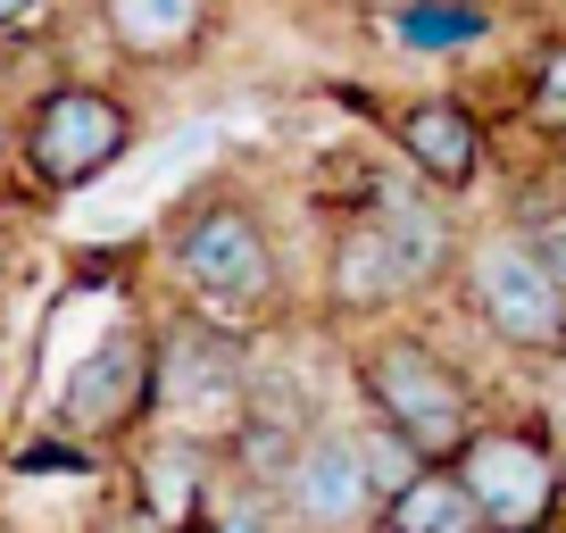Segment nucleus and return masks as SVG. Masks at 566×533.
Masks as SVG:
<instances>
[{
    "label": "nucleus",
    "mask_w": 566,
    "mask_h": 533,
    "mask_svg": "<svg viewBox=\"0 0 566 533\" xmlns=\"http://www.w3.org/2000/svg\"><path fill=\"white\" fill-rule=\"evenodd\" d=\"M159 284L176 292V309L217 317L233 334L275 325L292 301V259H283L266 200L242 184H209V192L176 200L159 226Z\"/></svg>",
    "instance_id": "obj_1"
},
{
    "label": "nucleus",
    "mask_w": 566,
    "mask_h": 533,
    "mask_svg": "<svg viewBox=\"0 0 566 533\" xmlns=\"http://www.w3.org/2000/svg\"><path fill=\"white\" fill-rule=\"evenodd\" d=\"M350 391L358 417L391 426L408 450L424 459H450V450L475 433V417L492 409L483 400V375L467 367L450 342H433V325L408 309V317H384L350 342Z\"/></svg>",
    "instance_id": "obj_2"
},
{
    "label": "nucleus",
    "mask_w": 566,
    "mask_h": 533,
    "mask_svg": "<svg viewBox=\"0 0 566 533\" xmlns=\"http://www.w3.org/2000/svg\"><path fill=\"white\" fill-rule=\"evenodd\" d=\"M142 143V101L117 75H51L34 84V101L9 125V150H18V176L42 200H75L101 176H117Z\"/></svg>",
    "instance_id": "obj_3"
},
{
    "label": "nucleus",
    "mask_w": 566,
    "mask_h": 533,
    "mask_svg": "<svg viewBox=\"0 0 566 533\" xmlns=\"http://www.w3.org/2000/svg\"><path fill=\"white\" fill-rule=\"evenodd\" d=\"M450 301L467 309L483 351H500L509 367H566V284L516 233V217H492V226L467 233Z\"/></svg>",
    "instance_id": "obj_4"
},
{
    "label": "nucleus",
    "mask_w": 566,
    "mask_h": 533,
    "mask_svg": "<svg viewBox=\"0 0 566 533\" xmlns=\"http://www.w3.org/2000/svg\"><path fill=\"white\" fill-rule=\"evenodd\" d=\"M450 467H459L483 533H549L566 516V450H558V426L542 409L533 417L483 409L475 433L450 450Z\"/></svg>",
    "instance_id": "obj_5"
},
{
    "label": "nucleus",
    "mask_w": 566,
    "mask_h": 533,
    "mask_svg": "<svg viewBox=\"0 0 566 533\" xmlns=\"http://www.w3.org/2000/svg\"><path fill=\"white\" fill-rule=\"evenodd\" d=\"M51 426L84 433L101 450H125L159 426V317H117L84 342L67 375L51 384Z\"/></svg>",
    "instance_id": "obj_6"
},
{
    "label": "nucleus",
    "mask_w": 566,
    "mask_h": 533,
    "mask_svg": "<svg viewBox=\"0 0 566 533\" xmlns=\"http://www.w3.org/2000/svg\"><path fill=\"white\" fill-rule=\"evenodd\" d=\"M250 391H259V367H250V334L217 317H159V426H184L200 442H226L250 417Z\"/></svg>",
    "instance_id": "obj_7"
},
{
    "label": "nucleus",
    "mask_w": 566,
    "mask_h": 533,
    "mask_svg": "<svg viewBox=\"0 0 566 533\" xmlns=\"http://www.w3.org/2000/svg\"><path fill=\"white\" fill-rule=\"evenodd\" d=\"M375 509H384V483L367 467V442L358 426H334V417H308L292 433L275 467V516L283 533H375Z\"/></svg>",
    "instance_id": "obj_8"
},
{
    "label": "nucleus",
    "mask_w": 566,
    "mask_h": 533,
    "mask_svg": "<svg viewBox=\"0 0 566 533\" xmlns=\"http://www.w3.org/2000/svg\"><path fill=\"white\" fill-rule=\"evenodd\" d=\"M375 125H384V150L408 167L417 184H433V192H475L483 176H492V117H483L467 92L433 84V92H400V101L375 108Z\"/></svg>",
    "instance_id": "obj_9"
},
{
    "label": "nucleus",
    "mask_w": 566,
    "mask_h": 533,
    "mask_svg": "<svg viewBox=\"0 0 566 533\" xmlns=\"http://www.w3.org/2000/svg\"><path fill=\"white\" fill-rule=\"evenodd\" d=\"M117 459H125V500H134L142 533H200L209 525V500L226 483V442H200L184 426H150Z\"/></svg>",
    "instance_id": "obj_10"
},
{
    "label": "nucleus",
    "mask_w": 566,
    "mask_h": 533,
    "mask_svg": "<svg viewBox=\"0 0 566 533\" xmlns=\"http://www.w3.org/2000/svg\"><path fill=\"white\" fill-rule=\"evenodd\" d=\"M317 309L334 325H358V334L417 309V292L400 275V250L375 226V209H334V226L317 242Z\"/></svg>",
    "instance_id": "obj_11"
},
{
    "label": "nucleus",
    "mask_w": 566,
    "mask_h": 533,
    "mask_svg": "<svg viewBox=\"0 0 566 533\" xmlns=\"http://www.w3.org/2000/svg\"><path fill=\"white\" fill-rule=\"evenodd\" d=\"M358 209H375V226L391 233V250H400V275H408V292H417V309L442 301V292L459 284L467 226H459V200H450V192H433V184H417V176L400 167V176H367Z\"/></svg>",
    "instance_id": "obj_12"
},
{
    "label": "nucleus",
    "mask_w": 566,
    "mask_h": 533,
    "mask_svg": "<svg viewBox=\"0 0 566 533\" xmlns=\"http://www.w3.org/2000/svg\"><path fill=\"white\" fill-rule=\"evenodd\" d=\"M226 0H92V34L125 75H184L209 59Z\"/></svg>",
    "instance_id": "obj_13"
},
{
    "label": "nucleus",
    "mask_w": 566,
    "mask_h": 533,
    "mask_svg": "<svg viewBox=\"0 0 566 533\" xmlns=\"http://www.w3.org/2000/svg\"><path fill=\"white\" fill-rule=\"evenodd\" d=\"M500 34L492 0H375V42L400 59H467Z\"/></svg>",
    "instance_id": "obj_14"
},
{
    "label": "nucleus",
    "mask_w": 566,
    "mask_h": 533,
    "mask_svg": "<svg viewBox=\"0 0 566 533\" xmlns=\"http://www.w3.org/2000/svg\"><path fill=\"white\" fill-rule=\"evenodd\" d=\"M375 533H483V516H475V500H467L459 467H450V459H424L408 483H391V492H384Z\"/></svg>",
    "instance_id": "obj_15"
},
{
    "label": "nucleus",
    "mask_w": 566,
    "mask_h": 533,
    "mask_svg": "<svg viewBox=\"0 0 566 533\" xmlns=\"http://www.w3.org/2000/svg\"><path fill=\"white\" fill-rule=\"evenodd\" d=\"M509 101H516V125H525L542 150H566V25H549V34L525 42Z\"/></svg>",
    "instance_id": "obj_16"
},
{
    "label": "nucleus",
    "mask_w": 566,
    "mask_h": 533,
    "mask_svg": "<svg viewBox=\"0 0 566 533\" xmlns=\"http://www.w3.org/2000/svg\"><path fill=\"white\" fill-rule=\"evenodd\" d=\"M516 233L542 250V266L566 284V192H558V200H533V209H516Z\"/></svg>",
    "instance_id": "obj_17"
},
{
    "label": "nucleus",
    "mask_w": 566,
    "mask_h": 533,
    "mask_svg": "<svg viewBox=\"0 0 566 533\" xmlns=\"http://www.w3.org/2000/svg\"><path fill=\"white\" fill-rule=\"evenodd\" d=\"M59 0H0V42H18V34H34L42 18H51Z\"/></svg>",
    "instance_id": "obj_18"
},
{
    "label": "nucleus",
    "mask_w": 566,
    "mask_h": 533,
    "mask_svg": "<svg viewBox=\"0 0 566 533\" xmlns=\"http://www.w3.org/2000/svg\"><path fill=\"white\" fill-rule=\"evenodd\" d=\"M549 426H558V450H566V400H558V417H549Z\"/></svg>",
    "instance_id": "obj_19"
}]
</instances>
